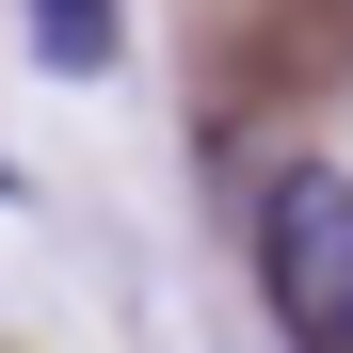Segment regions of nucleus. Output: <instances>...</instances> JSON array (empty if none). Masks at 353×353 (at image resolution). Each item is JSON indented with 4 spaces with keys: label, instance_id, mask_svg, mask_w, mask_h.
Masks as SVG:
<instances>
[{
    "label": "nucleus",
    "instance_id": "nucleus-1",
    "mask_svg": "<svg viewBox=\"0 0 353 353\" xmlns=\"http://www.w3.org/2000/svg\"><path fill=\"white\" fill-rule=\"evenodd\" d=\"M257 289H273L289 353H353V176L337 161H289L257 193Z\"/></svg>",
    "mask_w": 353,
    "mask_h": 353
},
{
    "label": "nucleus",
    "instance_id": "nucleus-2",
    "mask_svg": "<svg viewBox=\"0 0 353 353\" xmlns=\"http://www.w3.org/2000/svg\"><path fill=\"white\" fill-rule=\"evenodd\" d=\"M32 48H48V65H112V0H32Z\"/></svg>",
    "mask_w": 353,
    "mask_h": 353
}]
</instances>
